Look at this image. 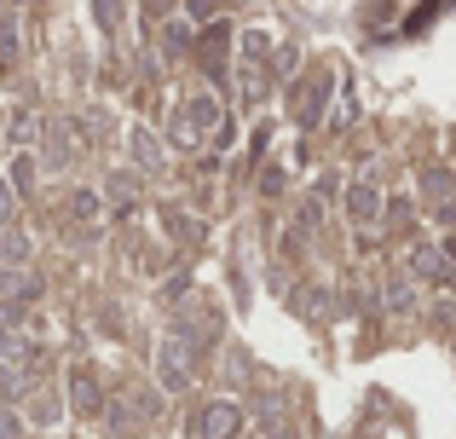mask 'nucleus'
<instances>
[{"instance_id":"obj_1","label":"nucleus","mask_w":456,"mask_h":439,"mask_svg":"<svg viewBox=\"0 0 456 439\" xmlns=\"http://www.w3.org/2000/svg\"><path fill=\"white\" fill-rule=\"evenodd\" d=\"M167 139H174L179 150H197V145H208V139H225L220 99H214V93H191V99L174 110V122H167Z\"/></svg>"},{"instance_id":"obj_2","label":"nucleus","mask_w":456,"mask_h":439,"mask_svg":"<svg viewBox=\"0 0 456 439\" xmlns=\"http://www.w3.org/2000/svg\"><path fill=\"white\" fill-rule=\"evenodd\" d=\"M191 376H197V370H191V341L185 336H167L162 347H156V382H162L167 394H185Z\"/></svg>"},{"instance_id":"obj_3","label":"nucleus","mask_w":456,"mask_h":439,"mask_svg":"<svg viewBox=\"0 0 456 439\" xmlns=\"http://www.w3.org/2000/svg\"><path fill=\"white\" fill-rule=\"evenodd\" d=\"M237 428H243V411H237L232 399H214L197 417V439H237Z\"/></svg>"},{"instance_id":"obj_4","label":"nucleus","mask_w":456,"mask_h":439,"mask_svg":"<svg viewBox=\"0 0 456 439\" xmlns=\"http://www.w3.org/2000/svg\"><path fill=\"white\" fill-rule=\"evenodd\" d=\"M41 295V278L23 266H0V306H29Z\"/></svg>"},{"instance_id":"obj_5","label":"nucleus","mask_w":456,"mask_h":439,"mask_svg":"<svg viewBox=\"0 0 456 439\" xmlns=\"http://www.w3.org/2000/svg\"><path fill=\"white\" fill-rule=\"evenodd\" d=\"M346 215H353V225H364V232H370V225H381V191L370 180H358L353 191H346Z\"/></svg>"},{"instance_id":"obj_6","label":"nucleus","mask_w":456,"mask_h":439,"mask_svg":"<svg viewBox=\"0 0 456 439\" xmlns=\"http://www.w3.org/2000/svg\"><path fill=\"white\" fill-rule=\"evenodd\" d=\"M69 405H76L81 417H99V411H104V394H99V382H93L87 364H81V370H69Z\"/></svg>"},{"instance_id":"obj_7","label":"nucleus","mask_w":456,"mask_h":439,"mask_svg":"<svg viewBox=\"0 0 456 439\" xmlns=\"http://www.w3.org/2000/svg\"><path fill=\"white\" fill-rule=\"evenodd\" d=\"M127 150H134V162H139V168H145V174H156V168H162V162H167L162 139H156L151 127H127Z\"/></svg>"},{"instance_id":"obj_8","label":"nucleus","mask_w":456,"mask_h":439,"mask_svg":"<svg viewBox=\"0 0 456 439\" xmlns=\"http://www.w3.org/2000/svg\"><path fill=\"white\" fill-rule=\"evenodd\" d=\"M323 104H330V69H312V81L301 87V122L306 127L323 122Z\"/></svg>"},{"instance_id":"obj_9","label":"nucleus","mask_w":456,"mask_h":439,"mask_svg":"<svg viewBox=\"0 0 456 439\" xmlns=\"http://www.w3.org/2000/svg\"><path fill=\"white\" fill-rule=\"evenodd\" d=\"M411 272H416V278H434V283H439V278H451V260L439 255V248L422 243V248H411Z\"/></svg>"},{"instance_id":"obj_10","label":"nucleus","mask_w":456,"mask_h":439,"mask_svg":"<svg viewBox=\"0 0 456 439\" xmlns=\"http://www.w3.org/2000/svg\"><path fill=\"white\" fill-rule=\"evenodd\" d=\"M23 260H29V237H23L18 225H6V232H0V266H23Z\"/></svg>"},{"instance_id":"obj_11","label":"nucleus","mask_w":456,"mask_h":439,"mask_svg":"<svg viewBox=\"0 0 456 439\" xmlns=\"http://www.w3.org/2000/svg\"><path fill=\"white\" fill-rule=\"evenodd\" d=\"M243 64H266V53H272V35L266 29H243Z\"/></svg>"},{"instance_id":"obj_12","label":"nucleus","mask_w":456,"mask_h":439,"mask_svg":"<svg viewBox=\"0 0 456 439\" xmlns=\"http://www.w3.org/2000/svg\"><path fill=\"white\" fill-rule=\"evenodd\" d=\"M202 64H208V69H220V64H225V23L202 35Z\"/></svg>"},{"instance_id":"obj_13","label":"nucleus","mask_w":456,"mask_h":439,"mask_svg":"<svg viewBox=\"0 0 456 439\" xmlns=\"http://www.w3.org/2000/svg\"><path fill=\"white\" fill-rule=\"evenodd\" d=\"M162 220H167V232H174V237H179V243H197V237H202V225H197V220H191V215H179V208H167V215H162Z\"/></svg>"},{"instance_id":"obj_14","label":"nucleus","mask_w":456,"mask_h":439,"mask_svg":"<svg viewBox=\"0 0 456 439\" xmlns=\"http://www.w3.org/2000/svg\"><path fill=\"white\" fill-rule=\"evenodd\" d=\"M12 191H18V197H29V191H35V162H29V157L12 162Z\"/></svg>"},{"instance_id":"obj_15","label":"nucleus","mask_w":456,"mask_h":439,"mask_svg":"<svg viewBox=\"0 0 456 439\" xmlns=\"http://www.w3.org/2000/svg\"><path fill=\"white\" fill-rule=\"evenodd\" d=\"M411 306H416V289L393 278V283H387V313H411Z\"/></svg>"},{"instance_id":"obj_16","label":"nucleus","mask_w":456,"mask_h":439,"mask_svg":"<svg viewBox=\"0 0 456 439\" xmlns=\"http://www.w3.org/2000/svg\"><path fill=\"white\" fill-rule=\"evenodd\" d=\"M110 197H116L122 208H134V203H139V180H134V174H116V180H110Z\"/></svg>"},{"instance_id":"obj_17","label":"nucleus","mask_w":456,"mask_h":439,"mask_svg":"<svg viewBox=\"0 0 456 439\" xmlns=\"http://www.w3.org/2000/svg\"><path fill=\"white\" fill-rule=\"evenodd\" d=\"M99 208H104V197H99V191H76V197H69V215H76V220H93Z\"/></svg>"},{"instance_id":"obj_18","label":"nucleus","mask_w":456,"mask_h":439,"mask_svg":"<svg viewBox=\"0 0 456 439\" xmlns=\"http://www.w3.org/2000/svg\"><path fill=\"white\" fill-rule=\"evenodd\" d=\"M35 134H41V122H35L29 110H18V116H12V145H29Z\"/></svg>"},{"instance_id":"obj_19","label":"nucleus","mask_w":456,"mask_h":439,"mask_svg":"<svg viewBox=\"0 0 456 439\" xmlns=\"http://www.w3.org/2000/svg\"><path fill=\"white\" fill-rule=\"evenodd\" d=\"M422 191H428V197L439 203V197L451 191V168H428V174H422Z\"/></svg>"},{"instance_id":"obj_20","label":"nucleus","mask_w":456,"mask_h":439,"mask_svg":"<svg viewBox=\"0 0 456 439\" xmlns=\"http://www.w3.org/2000/svg\"><path fill=\"white\" fill-rule=\"evenodd\" d=\"M12 215H18V191H12V180H0V232H6Z\"/></svg>"},{"instance_id":"obj_21","label":"nucleus","mask_w":456,"mask_h":439,"mask_svg":"<svg viewBox=\"0 0 456 439\" xmlns=\"http://www.w3.org/2000/svg\"><path fill=\"white\" fill-rule=\"evenodd\" d=\"M393 6H399V0H370V6H364V23H370V29H381Z\"/></svg>"},{"instance_id":"obj_22","label":"nucleus","mask_w":456,"mask_h":439,"mask_svg":"<svg viewBox=\"0 0 456 439\" xmlns=\"http://www.w3.org/2000/svg\"><path fill=\"white\" fill-rule=\"evenodd\" d=\"M116 12H122V0H99V23L104 29H116Z\"/></svg>"},{"instance_id":"obj_23","label":"nucleus","mask_w":456,"mask_h":439,"mask_svg":"<svg viewBox=\"0 0 456 439\" xmlns=\"http://www.w3.org/2000/svg\"><path fill=\"white\" fill-rule=\"evenodd\" d=\"M18 434V417H12V411H0V439H12Z\"/></svg>"}]
</instances>
